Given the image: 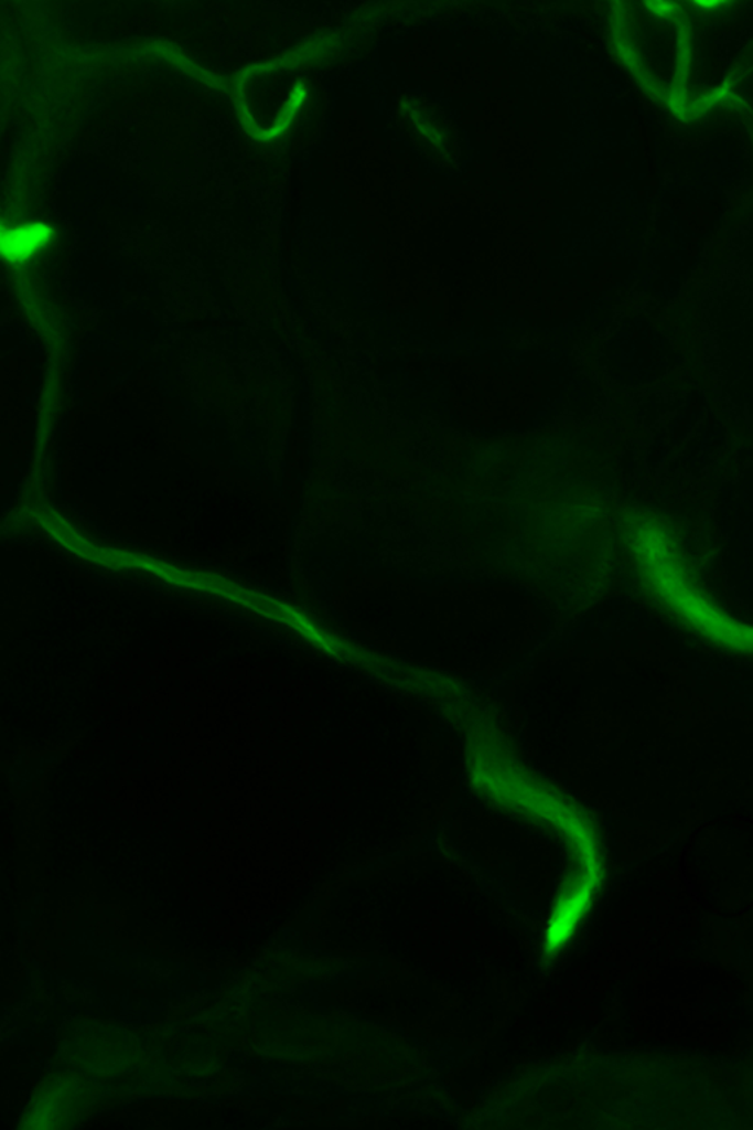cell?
<instances>
[{"mask_svg": "<svg viewBox=\"0 0 753 1130\" xmlns=\"http://www.w3.org/2000/svg\"><path fill=\"white\" fill-rule=\"evenodd\" d=\"M342 618L358 638L409 661L477 680L513 675L548 643L549 617L510 585L358 576Z\"/></svg>", "mask_w": 753, "mask_h": 1130, "instance_id": "obj_1", "label": "cell"}, {"mask_svg": "<svg viewBox=\"0 0 753 1130\" xmlns=\"http://www.w3.org/2000/svg\"><path fill=\"white\" fill-rule=\"evenodd\" d=\"M671 542V539L638 542L641 567L656 598L696 635L720 647L753 652V626L735 621L729 612L722 611L718 600L709 598L707 589L689 574Z\"/></svg>", "mask_w": 753, "mask_h": 1130, "instance_id": "obj_2", "label": "cell"}, {"mask_svg": "<svg viewBox=\"0 0 753 1130\" xmlns=\"http://www.w3.org/2000/svg\"><path fill=\"white\" fill-rule=\"evenodd\" d=\"M55 230L43 221H30L19 225H2L0 254L11 265L28 264L51 245Z\"/></svg>", "mask_w": 753, "mask_h": 1130, "instance_id": "obj_3", "label": "cell"}, {"mask_svg": "<svg viewBox=\"0 0 753 1130\" xmlns=\"http://www.w3.org/2000/svg\"><path fill=\"white\" fill-rule=\"evenodd\" d=\"M311 90L308 84L299 82L294 84L292 90H290L288 100H286L284 108L277 115L275 122L270 127L266 128L258 135V139L262 141H271L280 139L289 131V128L293 126L294 119L305 108L306 102L310 100Z\"/></svg>", "mask_w": 753, "mask_h": 1130, "instance_id": "obj_4", "label": "cell"}, {"mask_svg": "<svg viewBox=\"0 0 753 1130\" xmlns=\"http://www.w3.org/2000/svg\"><path fill=\"white\" fill-rule=\"evenodd\" d=\"M647 8H650V11L656 13V15H668L676 8V4L671 2H650L647 3Z\"/></svg>", "mask_w": 753, "mask_h": 1130, "instance_id": "obj_5", "label": "cell"}, {"mask_svg": "<svg viewBox=\"0 0 753 1130\" xmlns=\"http://www.w3.org/2000/svg\"><path fill=\"white\" fill-rule=\"evenodd\" d=\"M696 7L703 9H717L724 7V2H718V0H707V2H696Z\"/></svg>", "mask_w": 753, "mask_h": 1130, "instance_id": "obj_6", "label": "cell"}]
</instances>
